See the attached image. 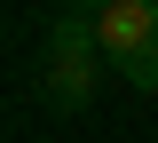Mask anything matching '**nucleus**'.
Wrapping results in <instances>:
<instances>
[{"mask_svg": "<svg viewBox=\"0 0 158 143\" xmlns=\"http://www.w3.org/2000/svg\"><path fill=\"white\" fill-rule=\"evenodd\" d=\"M95 40H103V64L127 72V64L158 40V0H111V8L95 16Z\"/></svg>", "mask_w": 158, "mask_h": 143, "instance_id": "1", "label": "nucleus"}, {"mask_svg": "<svg viewBox=\"0 0 158 143\" xmlns=\"http://www.w3.org/2000/svg\"><path fill=\"white\" fill-rule=\"evenodd\" d=\"M103 87V56H40V103L56 119H79Z\"/></svg>", "mask_w": 158, "mask_h": 143, "instance_id": "2", "label": "nucleus"}, {"mask_svg": "<svg viewBox=\"0 0 158 143\" xmlns=\"http://www.w3.org/2000/svg\"><path fill=\"white\" fill-rule=\"evenodd\" d=\"M48 56H103L95 16H56V24H48Z\"/></svg>", "mask_w": 158, "mask_h": 143, "instance_id": "3", "label": "nucleus"}, {"mask_svg": "<svg viewBox=\"0 0 158 143\" xmlns=\"http://www.w3.org/2000/svg\"><path fill=\"white\" fill-rule=\"evenodd\" d=\"M118 80H127V87H142V96H158V40L142 48V56L127 64V72H118Z\"/></svg>", "mask_w": 158, "mask_h": 143, "instance_id": "4", "label": "nucleus"}, {"mask_svg": "<svg viewBox=\"0 0 158 143\" xmlns=\"http://www.w3.org/2000/svg\"><path fill=\"white\" fill-rule=\"evenodd\" d=\"M63 16H103V8H111V0H56Z\"/></svg>", "mask_w": 158, "mask_h": 143, "instance_id": "5", "label": "nucleus"}]
</instances>
